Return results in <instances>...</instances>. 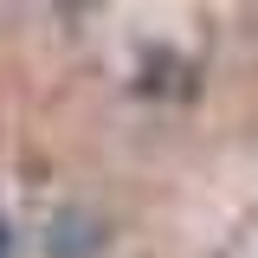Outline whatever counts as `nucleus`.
Wrapping results in <instances>:
<instances>
[{
    "label": "nucleus",
    "instance_id": "nucleus-1",
    "mask_svg": "<svg viewBox=\"0 0 258 258\" xmlns=\"http://www.w3.org/2000/svg\"><path fill=\"white\" fill-rule=\"evenodd\" d=\"M7 252H13V232H7V220H0V258H7Z\"/></svg>",
    "mask_w": 258,
    "mask_h": 258
}]
</instances>
